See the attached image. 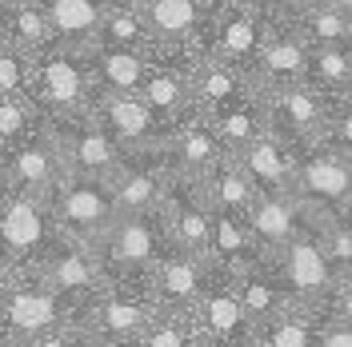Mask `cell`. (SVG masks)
Here are the masks:
<instances>
[{
    "label": "cell",
    "mask_w": 352,
    "mask_h": 347,
    "mask_svg": "<svg viewBox=\"0 0 352 347\" xmlns=\"http://www.w3.org/2000/svg\"><path fill=\"white\" fill-rule=\"evenodd\" d=\"M32 100L44 112V120H80L92 116L96 100V80L92 64L80 52L68 48H44L41 56H32Z\"/></svg>",
    "instance_id": "1"
},
{
    "label": "cell",
    "mask_w": 352,
    "mask_h": 347,
    "mask_svg": "<svg viewBox=\"0 0 352 347\" xmlns=\"http://www.w3.org/2000/svg\"><path fill=\"white\" fill-rule=\"evenodd\" d=\"M56 239L60 232L44 195L12 192L0 184V267L4 272H32Z\"/></svg>",
    "instance_id": "2"
},
{
    "label": "cell",
    "mask_w": 352,
    "mask_h": 347,
    "mask_svg": "<svg viewBox=\"0 0 352 347\" xmlns=\"http://www.w3.org/2000/svg\"><path fill=\"white\" fill-rule=\"evenodd\" d=\"M92 248H96V260L104 267V280L109 283H148V272L164 256L168 236H164L156 212L116 216L112 228Z\"/></svg>",
    "instance_id": "3"
},
{
    "label": "cell",
    "mask_w": 352,
    "mask_h": 347,
    "mask_svg": "<svg viewBox=\"0 0 352 347\" xmlns=\"http://www.w3.org/2000/svg\"><path fill=\"white\" fill-rule=\"evenodd\" d=\"M48 212L56 219V232L76 243H96L116 219L109 180H92V176L68 172L52 195H48Z\"/></svg>",
    "instance_id": "4"
},
{
    "label": "cell",
    "mask_w": 352,
    "mask_h": 347,
    "mask_svg": "<svg viewBox=\"0 0 352 347\" xmlns=\"http://www.w3.org/2000/svg\"><path fill=\"white\" fill-rule=\"evenodd\" d=\"M288 195H296L300 204H308L320 219L340 216L352 204V156L332 152L324 144L296 148Z\"/></svg>",
    "instance_id": "5"
},
{
    "label": "cell",
    "mask_w": 352,
    "mask_h": 347,
    "mask_svg": "<svg viewBox=\"0 0 352 347\" xmlns=\"http://www.w3.org/2000/svg\"><path fill=\"white\" fill-rule=\"evenodd\" d=\"M68 320V307L60 296H52L36 272H8L0 287V344L21 347L24 339L41 335L44 327Z\"/></svg>",
    "instance_id": "6"
},
{
    "label": "cell",
    "mask_w": 352,
    "mask_h": 347,
    "mask_svg": "<svg viewBox=\"0 0 352 347\" xmlns=\"http://www.w3.org/2000/svg\"><path fill=\"white\" fill-rule=\"evenodd\" d=\"M153 315H156V300H153L148 283H104L72 315V324L80 327V331H92V335L132 344Z\"/></svg>",
    "instance_id": "7"
},
{
    "label": "cell",
    "mask_w": 352,
    "mask_h": 347,
    "mask_svg": "<svg viewBox=\"0 0 352 347\" xmlns=\"http://www.w3.org/2000/svg\"><path fill=\"white\" fill-rule=\"evenodd\" d=\"M32 272H36V280L52 296H60V304L68 307V320L109 283L104 280V267L96 260V248L92 243H76V239H65V236L48 248V256Z\"/></svg>",
    "instance_id": "8"
},
{
    "label": "cell",
    "mask_w": 352,
    "mask_h": 347,
    "mask_svg": "<svg viewBox=\"0 0 352 347\" xmlns=\"http://www.w3.org/2000/svg\"><path fill=\"white\" fill-rule=\"evenodd\" d=\"M312 228H316V224H312ZM312 228L296 232L285 248H276L272 256H264L268 267H272V276H276L280 287L288 291V300H292V304H305V307H316L332 291V283L340 280L329 267V260H324V252H320Z\"/></svg>",
    "instance_id": "9"
},
{
    "label": "cell",
    "mask_w": 352,
    "mask_h": 347,
    "mask_svg": "<svg viewBox=\"0 0 352 347\" xmlns=\"http://www.w3.org/2000/svg\"><path fill=\"white\" fill-rule=\"evenodd\" d=\"M264 104V124L276 132L280 140L305 148V144H320V132L329 120V92H320L316 84H285L256 92Z\"/></svg>",
    "instance_id": "10"
},
{
    "label": "cell",
    "mask_w": 352,
    "mask_h": 347,
    "mask_svg": "<svg viewBox=\"0 0 352 347\" xmlns=\"http://www.w3.org/2000/svg\"><path fill=\"white\" fill-rule=\"evenodd\" d=\"M68 176L60 144L44 120L41 128L32 132L28 140L12 144L8 152H0V184L12 192H28V195H52V188Z\"/></svg>",
    "instance_id": "11"
},
{
    "label": "cell",
    "mask_w": 352,
    "mask_h": 347,
    "mask_svg": "<svg viewBox=\"0 0 352 347\" xmlns=\"http://www.w3.org/2000/svg\"><path fill=\"white\" fill-rule=\"evenodd\" d=\"M192 327H197L204 347H244L252 344V320L236 300L232 276L212 267V276L204 283V291L197 296V304L188 307Z\"/></svg>",
    "instance_id": "12"
},
{
    "label": "cell",
    "mask_w": 352,
    "mask_h": 347,
    "mask_svg": "<svg viewBox=\"0 0 352 347\" xmlns=\"http://www.w3.org/2000/svg\"><path fill=\"white\" fill-rule=\"evenodd\" d=\"M92 120L116 140V148L124 156L153 152V148L164 144V136H168V132L160 128V120L153 116V108L136 92H96Z\"/></svg>",
    "instance_id": "13"
},
{
    "label": "cell",
    "mask_w": 352,
    "mask_h": 347,
    "mask_svg": "<svg viewBox=\"0 0 352 347\" xmlns=\"http://www.w3.org/2000/svg\"><path fill=\"white\" fill-rule=\"evenodd\" d=\"M212 12V40H208V56H217L224 64L241 68L248 76V64L256 56V48L264 40V28H268V16L261 12V4L252 0H220V8H208Z\"/></svg>",
    "instance_id": "14"
},
{
    "label": "cell",
    "mask_w": 352,
    "mask_h": 347,
    "mask_svg": "<svg viewBox=\"0 0 352 347\" xmlns=\"http://www.w3.org/2000/svg\"><path fill=\"white\" fill-rule=\"evenodd\" d=\"M48 128L60 144V156H65V168L76 176H92V180H112L124 164V152L116 148L109 132L100 128L92 116H80V120H48Z\"/></svg>",
    "instance_id": "15"
},
{
    "label": "cell",
    "mask_w": 352,
    "mask_h": 347,
    "mask_svg": "<svg viewBox=\"0 0 352 347\" xmlns=\"http://www.w3.org/2000/svg\"><path fill=\"white\" fill-rule=\"evenodd\" d=\"M308 80V40L292 28V24L268 21L264 40L248 64V84L252 92H268V88H285Z\"/></svg>",
    "instance_id": "16"
},
{
    "label": "cell",
    "mask_w": 352,
    "mask_h": 347,
    "mask_svg": "<svg viewBox=\"0 0 352 347\" xmlns=\"http://www.w3.org/2000/svg\"><path fill=\"white\" fill-rule=\"evenodd\" d=\"M212 276V263L200 260V256H188L180 248H164V256L153 263L148 272V287H153L156 307H173V311H188L197 304V296L204 291V283Z\"/></svg>",
    "instance_id": "17"
},
{
    "label": "cell",
    "mask_w": 352,
    "mask_h": 347,
    "mask_svg": "<svg viewBox=\"0 0 352 347\" xmlns=\"http://www.w3.org/2000/svg\"><path fill=\"white\" fill-rule=\"evenodd\" d=\"M132 8L153 40V52H184V44L200 36L208 12L200 0H132Z\"/></svg>",
    "instance_id": "18"
},
{
    "label": "cell",
    "mask_w": 352,
    "mask_h": 347,
    "mask_svg": "<svg viewBox=\"0 0 352 347\" xmlns=\"http://www.w3.org/2000/svg\"><path fill=\"white\" fill-rule=\"evenodd\" d=\"M244 224H248L252 239L261 243L264 256H272V252L285 248L296 232H305V228H312V224H320V216H316L308 204H300L296 195L276 192V195H256L252 208H248V216H244Z\"/></svg>",
    "instance_id": "19"
},
{
    "label": "cell",
    "mask_w": 352,
    "mask_h": 347,
    "mask_svg": "<svg viewBox=\"0 0 352 347\" xmlns=\"http://www.w3.org/2000/svg\"><path fill=\"white\" fill-rule=\"evenodd\" d=\"M136 96L153 108V116L160 120V128L173 132L180 120L197 116V100L188 88V60H153L144 80L136 88Z\"/></svg>",
    "instance_id": "20"
},
{
    "label": "cell",
    "mask_w": 352,
    "mask_h": 347,
    "mask_svg": "<svg viewBox=\"0 0 352 347\" xmlns=\"http://www.w3.org/2000/svg\"><path fill=\"white\" fill-rule=\"evenodd\" d=\"M236 164L244 168V176L252 180L256 195H276L292 188V164H296V144L280 140L272 128L256 132L241 152Z\"/></svg>",
    "instance_id": "21"
},
{
    "label": "cell",
    "mask_w": 352,
    "mask_h": 347,
    "mask_svg": "<svg viewBox=\"0 0 352 347\" xmlns=\"http://www.w3.org/2000/svg\"><path fill=\"white\" fill-rule=\"evenodd\" d=\"M48 28H52V44L92 56L96 52V36H100V21H104V0H41Z\"/></svg>",
    "instance_id": "22"
},
{
    "label": "cell",
    "mask_w": 352,
    "mask_h": 347,
    "mask_svg": "<svg viewBox=\"0 0 352 347\" xmlns=\"http://www.w3.org/2000/svg\"><path fill=\"white\" fill-rule=\"evenodd\" d=\"M212 212V208H208ZM264 260L261 243L252 239L244 216H232V212H212V243H208V263L228 272V276H241L248 267H256Z\"/></svg>",
    "instance_id": "23"
},
{
    "label": "cell",
    "mask_w": 352,
    "mask_h": 347,
    "mask_svg": "<svg viewBox=\"0 0 352 347\" xmlns=\"http://www.w3.org/2000/svg\"><path fill=\"white\" fill-rule=\"evenodd\" d=\"M197 192L212 212H232V216H248V208L256 200V188L236 164V156H224L217 168H208L197 180Z\"/></svg>",
    "instance_id": "24"
},
{
    "label": "cell",
    "mask_w": 352,
    "mask_h": 347,
    "mask_svg": "<svg viewBox=\"0 0 352 347\" xmlns=\"http://www.w3.org/2000/svg\"><path fill=\"white\" fill-rule=\"evenodd\" d=\"M92 80H96V92H136L144 72L153 64V52H140V48H109L100 44L92 56Z\"/></svg>",
    "instance_id": "25"
},
{
    "label": "cell",
    "mask_w": 352,
    "mask_h": 347,
    "mask_svg": "<svg viewBox=\"0 0 352 347\" xmlns=\"http://www.w3.org/2000/svg\"><path fill=\"white\" fill-rule=\"evenodd\" d=\"M204 120H208L212 136L220 140V148L228 156H236L256 132L268 128L264 124V104L256 92H248V96H241V100H232V104H224L217 112H204Z\"/></svg>",
    "instance_id": "26"
},
{
    "label": "cell",
    "mask_w": 352,
    "mask_h": 347,
    "mask_svg": "<svg viewBox=\"0 0 352 347\" xmlns=\"http://www.w3.org/2000/svg\"><path fill=\"white\" fill-rule=\"evenodd\" d=\"M232 287H236V300H241V307L248 311L252 324H261V320H268V315L292 307L288 291L280 287V280L272 276L268 260H261L256 267H248V272H241V276H232Z\"/></svg>",
    "instance_id": "27"
},
{
    "label": "cell",
    "mask_w": 352,
    "mask_h": 347,
    "mask_svg": "<svg viewBox=\"0 0 352 347\" xmlns=\"http://www.w3.org/2000/svg\"><path fill=\"white\" fill-rule=\"evenodd\" d=\"M316 307L292 304L261 324H252V347H312L316 335Z\"/></svg>",
    "instance_id": "28"
},
{
    "label": "cell",
    "mask_w": 352,
    "mask_h": 347,
    "mask_svg": "<svg viewBox=\"0 0 352 347\" xmlns=\"http://www.w3.org/2000/svg\"><path fill=\"white\" fill-rule=\"evenodd\" d=\"M0 36H8L28 56H41L44 48H52V28H48L41 0H12L8 16L0 24Z\"/></svg>",
    "instance_id": "29"
},
{
    "label": "cell",
    "mask_w": 352,
    "mask_h": 347,
    "mask_svg": "<svg viewBox=\"0 0 352 347\" xmlns=\"http://www.w3.org/2000/svg\"><path fill=\"white\" fill-rule=\"evenodd\" d=\"M132 347H204V344H200L188 311L156 307V315L144 324V331L132 339Z\"/></svg>",
    "instance_id": "30"
},
{
    "label": "cell",
    "mask_w": 352,
    "mask_h": 347,
    "mask_svg": "<svg viewBox=\"0 0 352 347\" xmlns=\"http://www.w3.org/2000/svg\"><path fill=\"white\" fill-rule=\"evenodd\" d=\"M308 44H336V48H352V16H344L340 8H332L324 0H312L300 21L292 24Z\"/></svg>",
    "instance_id": "31"
},
{
    "label": "cell",
    "mask_w": 352,
    "mask_h": 347,
    "mask_svg": "<svg viewBox=\"0 0 352 347\" xmlns=\"http://www.w3.org/2000/svg\"><path fill=\"white\" fill-rule=\"evenodd\" d=\"M349 60H352V48L308 44V84H316L329 96L344 92V84H349Z\"/></svg>",
    "instance_id": "32"
},
{
    "label": "cell",
    "mask_w": 352,
    "mask_h": 347,
    "mask_svg": "<svg viewBox=\"0 0 352 347\" xmlns=\"http://www.w3.org/2000/svg\"><path fill=\"white\" fill-rule=\"evenodd\" d=\"M41 124H44V112L36 108V100L28 92H21V96H0V152H8L12 144L28 140Z\"/></svg>",
    "instance_id": "33"
},
{
    "label": "cell",
    "mask_w": 352,
    "mask_h": 347,
    "mask_svg": "<svg viewBox=\"0 0 352 347\" xmlns=\"http://www.w3.org/2000/svg\"><path fill=\"white\" fill-rule=\"evenodd\" d=\"M316 243H320V252H324V260L336 276H352V232L340 224L336 216L320 219L316 228Z\"/></svg>",
    "instance_id": "34"
},
{
    "label": "cell",
    "mask_w": 352,
    "mask_h": 347,
    "mask_svg": "<svg viewBox=\"0 0 352 347\" xmlns=\"http://www.w3.org/2000/svg\"><path fill=\"white\" fill-rule=\"evenodd\" d=\"M28 88H32V56L21 52L8 36H0V96H21Z\"/></svg>",
    "instance_id": "35"
},
{
    "label": "cell",
    "mask_w": 352,
    "mask_h": 347,
    "mask_svg": "<svg viewBox=\"0 0 352 347\" xmlns=\"http://www.w3.org/2000/svg\"><path fill=\"white\" fill-rule=\"evenodd\" d=\"M320 144L340 156H352V96H344V92L329 96V120L320 132Z\"/></svg>",
    "instance_id": "36"
},
{
    "label": "cell",
    "mask_w": 352,
    "mask_h": 347,
    "mask_svg": "<svg viewBox=\"0 0 352 347\" xmlns=\"http://www.w3.org/2000/svg\"><path fill=\"white\" fill-rule=\"evenodd\" d=\"M316 315H332V320L352 324V276H340L332 283V291L316 304Z\"/></svg>",
    "instance_id": "37"
},
{
    "label": "cell",
    "mask_w": 352,
    "mask_h": 347,
    "mask_svg": "<svg viewBox=\"0 0 352 347\" xmlns=\"http://www.w3.org/2000/svg\"><path fill=\"white\" fill-rule=\"evenodd\" d=\"M80 327L72 324V320H60V324H52V327H44L41 335H32V339H24L21 347H76L80 344Z\"/></svg>",
    "instance_id": "38"
},
{
    "label": "cell",
    "mask_w": 352,
    "mask_h": 347,
    "mask_svg": "<svg viewBox=\"0 0 352 347\" xmlns=\"http://www.w3.org/2000/svg\"><path fill=\"white\" fill-rule=\"evenodd\" d=\"M312 347H352V324L332 320V315H320V320H316Z\"/></svg>",
    "instance_id": "39"
},
{
    "label": "cell",
    "mask_w": 352,
    "mask_h": 347,
    "mask_svg": "<svg viewBox=\"0 0 352 347\" xmlns=\"http://www.w3.org/2000/svg\"><path fill=\"white\" fill-rule=\"evenodd\" d=\"M256 4H261L264 16L276 24H296L312 8V0H256Z\"/></svg>",
    "instance_id": "40"
},
{
    "label": "cell",
    "mask_w": 352,
    "mask_h": 347,
    "mask_svg": "<svg viewBox=\"0 0 352 347\" xmlns=\"http://www.w3.org/2000/svg\"><path fill=\"white\" fill-rule=\"evenodd\" d=\"M76 347H132V344H120V339H104V335H92V331H85Z\"/></svg>",
    "instance_id": "41"
},
{
    "label": "cell",
    "mask_w": 352,
    "mask_h": 347,
    "mask_svg": "<svg viewBox=\"0 0 352 347\" xmlns=\"http://www.w3.org/2000/svg\"><path fill=\"white\" fill-rule=\"evenodd\" d=\"M324 4H332V8H340L344 16H352V0H324Z\"/></svg>",
    "instance_id": "42"
},
{
    "label": "cell",
    "mask_w": 352,
    "mask_h": 347,
    "mask_svg": "<svg viewBox=\"0 0 352 347\" xmlns=\"http://www.w3.org/2000/svg\"><path fill=\"white\" fill-rule=\"evenodd\" d=\"M336 219H340V224H344V228H349V232H352V204H349V208H344V212H340V216H336Z\"/></svg>",
    "instance_id": "43"
},
{
    "label": "cell",
    "mask_w": 352,
    "mask_h": 347,
    "mask_svg": "<svg viewBox=\"0 0 352 347\" xmlns=\"http://www.w3.org/2000/svg\"><path fill=\"white\" fill-rule=\"evenodd\" d=\"M8 8H12V0H0V24H4V16H8Z\"/></svg>",
    "instance_id": "44"
},
{
    "label": "cell",
    "mask_w": 352,
    "mask_h": 347,
    "mask_svg": "<svg viewBox=\"0 0 352 347\" xmlns=\"http://www.w3.org/2000/svg\"><path fill=\"white\" fill-rule=\"evenodd\" d=\"M344 96H352V60H349V84H344Z\"/></svg>",
    "instance_id": "45"
},
{
    "label": "cell",
    "mask_w": 352,
    "mask_h": 347,
    "mask_svg": "<svg viewBox=\"0 0 352 347\" xmlns=\"http://www.w3.org/2000/svg\"><path fill=\"white\" fill-rule=\"evenodd\" d=\"M104 4H132V0H104Z\"/></svg>",
    "instance_id": "46"
},
{
    "label": "cell",
    "mask_w": 352,
    "mask_h": 347,
    "mask_svg": "<svg viewBox=\"0 0 352 347\" xmlns=\"http://www.w3.org/2000/svg\"><path fill=\"white\" fill-rule=\"evenodd\" d=\"M4 276H8V272H4V267H0V287H4Z\"/></svg>",
    "instance_id": "47"
},
{
    "label": "cell",
    "mask_w": 352,
    "mask_h": 347,
    "mask_svg": "<svg viewBox=\"0 0 352 347\" xmlns=\"http://www.w3.org/2000/svg\"><path fill=\"white\" fill-rule=\"evenodd\" d=\"M244 347H252V344H244Z\"/></svg>",
    "instance_id": "48"
},
{
    "label": "cell",
    "mask_w": 352,
    "mask_h": 347,
    "mask_svg": "<svg viewBox=\"0 0 352 347\" xmlns=\"http://www.w3.org/2000/svg\"><path fill=\"white\" fill-rule=\"evenodd\" d=\"M252 4H256V0H252Z\"/></svg>",
    "instance_id": "49"
},
{
    "label": "cell",
    "mask_w": 352,
    "mask_h": 347,
    "mask_svg": "<svg viewBox=\"0 0 352 347\" xmlns=\"http://www.w3.org/2000/svg\"><path fill=\"white\" fill-rule=\"evenodd\" d=\"M0 347H4V344H0Z\"/></svg>",
    "instance_id": "50"
}]
</instances>
